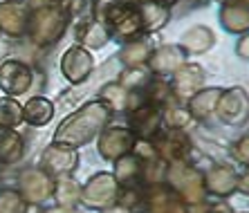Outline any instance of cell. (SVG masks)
Listing matches in <instances>:
<instances>
[{"label":"cell","instance_id":"6","mask_svg":"<svg viewBox=\"0 0 249 213\" xmlns=\"http://www.w3.org/2000/svg\"><path fill=\"white\" fill-rule=\"evenodd\" d=\"M32 86V72L27 65H23L20 61H7L0 68V88L5 90L9 97L16 94H25Z\"/></svg>","mask_w":249,"mask_h":213},{"label":"cell","instance_id":"13","mask_svg":"<svg viewBox=\"0 0 249 213\" xmlns=\"http://www.w3.org/2000/svg\"><path fill=\"white\" fill-rule=\"evenodd\" d=\"M236 186H238V175L227 166H215L207 178V189L211 193H215V195H222V197L229 195Z\"/></svg>","mask_w":249,"mask_h":213},{"label":"cell","instance_id":"2","mask_svg":"<svg viewBox=\"0 0 249 213\" xmlns=\"http://www.w3.org/2000/svg\"><path fill=\"white\" fill-rule=\"evenodd\" d=\"M81 200L92 209H110L119 200V184L110 173H99L81 191Z\"/></svg>","mask_w":249,"mask_h":213},{"label":"cell","instance_id":"20","mask_svg":"<svg viewBox=\"0 0 249 213\" xmlns=\"http://www.w3.org/2000/svg\"><path fill=\"white\" fill-rule=\"evenodd\" d=\"M104 213H133V211H128V209H106Z\"/></svg>","mask_w":249,"mask_h":213},{"label":"cell","instance_id":"5","mask_svg":"<svg viewBox=\"0 0 249 213\" xmlns=\"http://www.w3.org/2000/svg\"><path fill=\"white\" fill-rule=\"evenodd\" d=\"M146 213H184L182 197L175 191L164 189L162 184H151L148 191L142 195V202Z\"/></svg>","mask_w":249,"mask_h":213},{"label":"cell","instance_id":"18","mask_svg":"<svg viewBox=\"0 0 249 213\" xmlns=\"http://www.w3.org/2000/svg\"><path fill=\"white\" fill-rule=\"evenodd\" d=\"M27 202L18 193H2L0 195V213H25Z\"/></svg>","mask_w":249,"mask_h":213},{"label":"cell","instance_id":"8","mask_svg":"<svg viewBox=\"0 0 249 213\" xmlns=\"http://www.w3.org/2000/svg\"><path fill=\"white\" fill-rule=\"evenodd\" d=\"M160 128H162V110L157 108V106H139L130 112V133H137L142 137L151 139L153 135L160 133Z\"/></svg>","mask_w":249,"mask_h":213},{"label":"cell","instance_id":"4","mask_svg":"<svg viewBox=\"0 0 249 213\" xmlns=\"http://www.w3.org/2000/svg\"><path fill=\"white\" fill-rule=\"evenodd\" d=\"M54 184H56V179L52 175H47L45 171H38V168H32L20 178V184H18L20 193L18 195L25 202L38 204V202H45L54 193Z\"/></svg>","mask_w":249,"mask_h":213},{"label":"cell","instance_id":"11","mask_svg":"<svg viewBox=\"0 0 249 213\" xmlns=\"http://www.w3.org/2000/svg\"><path fill=\"white\" fill-rule=\"evenodd\" d=\"M23 137L16 130L0 128V164H14L23 157Z\"/></svg>","mask_w":249,"mask_h":213},{"label":"cell","instance_id":"9","mask_svg":"<svg viewBox=\"0 0 249 213\" xmlns=\"http://www.w3.org/2000/svg\"><path fill=\"white\" fill-rule=\"evenodd\" d=\"M153 148L162 161H182L189 150V139L178 128H168L166 133H162V142H155Z\"/></svg>","mask_w":249,"mask_h":213},{"label":"cell","instance_id":"19","mask_svg":"<svg viewBox=\"0 0 249 213\" xmlns=\"http://www.w3.org/2000/svg\"><path fill=\"white\" fill-rule=\"evenodd\" d=\"M45 213H76V211H72V209H65V207H61V209H50V211H45Z\"/></svg>","mask_w":249,"mask_h":213},{"label":"cell","instance_id":"1","mask_svg":"<svg viewBox=\"0 0 249 213\" xmlns=\"http://www.w3.org/2000/svg\"><path fill=\"white\" fill-rule=\"evenodd\" d=\"M108 119H110V108L104 101H92L61 124L54 135V144L70 146V148L88 144L106 126Z\"/></svg>","mask_w":249,"mask_h":213},{"label":"cell","instance_id":"12","mask_svg":"<svg viewBox=\"0 0 249 213\" xmlns=\"http://www.w3.org/2000/svg\"><path fill=\"white\" fill-rule=\"evenodd\" d=\"M52 117H54V106L43 97L29 99L23 106V119L27 124H32V126H45V124H50Z\"/></svg>","mask_w":249,"mask_h":213},{"label":"cell","instance_id":"15","mask_svg":"<svg viewBox=\"0 0 249 213\" xmlns=\"http://www.w3.org/2000/svg\"><path fill=\"white\" fill-rule=\"evenodd\" d=\"M220 92L218 88H211V90H202L200 94H196L191 101V112L200 119L209 117L211 112H215V106H218V99H220Z\"/></svg>","mask_w":249,"mask_h":213},{"label":"cell","instance_id":"7","mask_svg":"<svg viewBox=\"0 0 249 213\" xmlns=\"http://www.w3.org/2000/svg\"><path fill=\"white\" fill-rule=\"evenodd\" d=\"M76 161H79L76 150L61 144H52L43 155V166L50 171V175L56 178H70V173L76 168Z\"/></svg>","mask_w":249,"mask_h":213},{"label":"cell","instance_id":"3","mask_svg":"<svg viewBox=\"0 0 249 213\" xmlns=\"http://www.w3.org/2000/svg\"><path fill=\"white\" fill-rule=\"evenodd\" d=\"M135 144H137V139H135V135L130 133L128 128L112 126L101 135V139H99V153H101V157H106L108 161L110 160L117 161V160H122V157L130 155Z\"/></svg>","mask_w":249,"mask_h":213},{"label":"cell","instance_id":"16","mask_svg":"<svg viewBox=\"0 0 249 213\" xmlns=\"http://www.w3.org/2000/svg\"><path fill=\"white\" fill-rule=\"evenodd\" d=\"M20 121H23V106L16 104L12 97L0 99V128L14 130L16 126H20Z\"/></svg>","mask_w":249,"mask_h":213},{"label":"cell","instance_id":"14","mask_svg":"<svg viewBox=\"0 0 249 213\" xmlns=\"http://www.w3.org/2000/svg\"><path fill=\"white\" fill-rule=\"evenodd\" d=\"M52 195H56L58 204L65 209H72L76 204V202L81 200V186L76 184L72 178H61L54 184V193Z\"/></svg>","mask_w":249,"mask_h":213},{"label":"cell","instance_id":"10","mask_svg":"<svg viewBox=\"0 0 249 213\" xmlns=\"http://www.w3.org/2000/svg\"><path fill=\"white\" fill-rule=\"evenodd\" d=\"M92 72V58L86 50L81 47H72L68 50L63 58V74L68 76L72 83H81L83 79H88Z\"/></svg>","mask_w":249,"mask_h":213},{"label":"cell","instance_id":"17","mask_svg":"<svg viewBox=\"0 0 249 213\" xmlns=\"http://www.w3.org/2000/svg\"><path fill=\"white\" fill-rule=\"evenodd\" d=\"M200 83H202V72H200V68H196V65H191V68H184L178 74V86H180V97L184 94V97H189V94H193L200 88Z\"/></svg>","mask_w":249,"mask_h":213}]
</instances>
